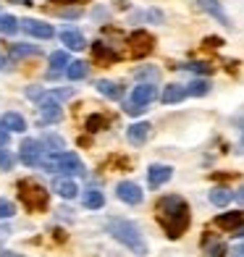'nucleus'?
Instances as JSON below:
<instances>
[{"mask_svg": "<svg viewBox=\"0 0 244 257\" xmlns=\"http://www.w3.org/2000/svg\"><path fill=\"white\" fill-rule=\"evenodd\" d=\"M155 213H158V220H160V226H163V231H166L168 239H179L181 233L189 228V223H192L189 205L184 202L179 194L160 197Z\"/></svg>", "mask_w": 244, "mask_h": 257, "instance_id": "f257e3e1", "label": "nucleus"}, {"mask_svg": "<svg viewBox=\"0 0 244 257\" xmlns=\"http://www.w3.org/2000/svg\"><path fill=\"white\" fill-rule=\"evenodd\" d=\"M105 228L115 241L124 244L126 249H132L134 254H147V244L142 239V233H139L137 223H132V220H126V218H110L105 223Z\"/></svg>", "mask_w": 244, "mask_h": 257, "instance_id": "f03ea898", "label": "nucleus"}, {"mask_svg": "<svg viewBox=\"0 0 244 257\" xmlns=\"http://www.w3.org/2000/svg\"><path fill=\"white\" fill-rule=\"evenodd\" d=\"M19 200L21 205H24L29 213H42L45 207H48V189L40 184V181H34V179H24V181H19Z\"/></svg>", "mask_w": 244, "mask_h": 257, "instance_id": "7ed1b4c3", "label": "nucleus"}, {"mask_svg": "<svg viewBox=\"0 0 244 257\" xmlns=\"http://www.w3.org/2000/svg\"><path fill=\"white\" fill-rule=\"evenodd\" d=\"M42 166L48 171L68 173V176H81L84 173V163H81L76 153H53L48 158H42Z\"/></svg>", "mask_w": 244, "mask_h": 257, "instance_id": "20e7f679", "label": "nucleus"}, {"mask_svg": "<svg viewBox=\"0 0 244 257\" xmlns=\"http://www.w3.org/2000/svg\"><path fill=\"white\" fill-rule=\"evenodd\" d=\"M153 48H155V37H153L150 32L137 29V32L129 34V53H132L134 58H145V55H150V53H153Z\"/></svg>", "mask_w": 244, "mask_h": 257, "instance_id": "39448f33", "label": "nucleus"}, {"mask_svg": "<svg viewBox=\"0 0 244 257\" xmlns=\"http://www.w3.org/2000/svg\"><path fill=\"white\" fill-rule=\"evenodd\" d=\"M19 160L24 163V166H40L42 163V145L37 139H24L19 147Z\"/></svg>", "mask_w": 244, "mask_h": 257, "instance_id": "423d86ee", "label": "nucleus"}, {"mask_svg": "<svg viewBox=\"0 0 244 257\" xmlns=\"http://www.w3.org/2000/svg\"><path fill=\"white\" fill-rule=\"evenodd\" d=\"M115 194H118V200L126 202V205H139L142 202V189H139L134 181H118Z\"/></svg>", "mask_w": 244, "mask_h": 257, "instance_id": "0eeeda50", "label": "nucleus"}, {"mask_svg": "<svg viewBox=\"0 0 244 257\" xmlns=\"http://www.w3.org/2000/svg\"><path fill=\"white\" fill-rule=\"evenodd\" d=\"M21 29H24L27 34H32V37H40V40H50L55 34V29L50 24L37 21V19H24V21H21Z\"/></svg>", "mask_w": 244, "mask_h": 257, "instance_id": "6e6552de", "label": "nucleus"}, {"mask_svg": "<svg viewBox=\"0 0 244 257\" xmlns=\"http://www.w3.org/2000/svg\"><path fill=\"white\" fill-rule=\"evenodd\" d=\"M197 6H200L202 11L210 19H215L218 24H223V27H231V21H228V16H226V11H223V6L218 3V0H194Z\"/></svg>", "mask_w": 244, "mask_h": 257, "instance_id": "1a4fd4ad", "label": "nucleus"}, {"mask_svg": "<svg viewBox=\"0 0 244 257\" xmlns=\"http://www.w3.org/2000/svg\"><path fill=\"white\" fill-rule=\"evenodd\" d=\"M171 176H173V168H171V166H163V163H155V166L147 168V181H150V186H153V189L163 186Z\"/></svg>", "mask_w": 244, "mask_h": 257, "instance_id": "9d476101", "label": "nucleus"}, {"mask_svg": "<svg viewBox=\"0 0 244 257\" xmlns=\"http://www.w3.org/2000/svg\"><path fill=\"white\" fill-rule=\"evenodd\" d=\"M150 126L147 121H139V123H132L129 128H126V139H129L132 145H145L147 137H150Z\"/></svg>", "mask_w": 244, "mask_h": 257, "instance_id": "9b49d317", "label": "nucleus"}, {"mask_svg": "<svg viewBox=\"0 0 244 257\" xmlns=\"http://www.w3.org/2000/svg\"><path fill=\"white\" fill-rule=\"evenodd\" d=\"M241 223H244V213H236V210L234 213H220L215 218V226L223 228V231H239Z\"/></svg>", "mask_w": 244, "mask_h": 257, "instance_id": "f8f14e48", "label": "nucleus"}, {"mask_svg": "<svg viewBox=\"0 0 244 257\" xmlns=\"http://www.w3.org/2000/svg\"><path fill=\"white\" fill-rule=\"evenodd\" d=\"M155 95H158V89L153 87V84H139V87H134V92H132V102H137V105H147L155 100Z\"/></svg>", "mask_w": 244, "mask_h": 257, "instance_id": "ddd939ff", "label": "nucleus"}, {"mask_svg": "<svg viewBox=\"0 0 244 257\" xmlns=\"http://www.w3.org/2000/svg\"><path fill=\"white\" fill-rule=\"evenodd\" d=\"M61 42L66 45L68 50H84V45H87L84 34L76 32V29H63L61 32Z\"/></svg>", "mask_w": 244, "mask_h": 257, "instance_id": "4468645a", "label": "nucleus"}, {"mask_svg": "<svg viewBox=\"0 0 244 257\" xmlns=\"http://www.w3.org/2000/svg\"><path fill=\"white\" fill-rule=\"evenodd\" d=\"M95 87H97L100 95H102V97H108V100H121V97H124V87H121V84H115V81L100 79Z\"/></svg>", "mask_w": 244, "mask_h": 257, "instance_id": "2eb2a0df", "label": "nucleus"}, {"mask_svg": "<svg viewBox=\"0 0 244 257\" xmlns=\"http://www.w3.org/2000/svg\"><path fill=\"white\" fill-rule=\"evenodd\" d=\"M0 126L8 132H27V121L21 113H3L0 115Z\"/></svg>", "mask_w": 244, "mask_h": 257, "instance_id": "dca6fc26", "label": "nucleus"}, {"mask_svg": "<svg viewBox=\"0 0 244 257\" xmlns=\"http://www.w3.org/2000/svg\"><path fill=\"white\" fill-rule=\"evenodd\" d=\"M53 189H55V194H61L63 200H74L76 197V184L71 181V179H63V176H58L55 181H53Z\"/></svg>", "mask_w": 244, "mask_h": 257, "instance_id": "f3484780", "label": "nucleus"}, {"mask_svg": "<svg viewBox=\"0 0 244 257\" xmlns=\"http://www.w3.org/2000/svg\"><path fill=\"white\" fill-rule=\"evenodd\" d=\"M187 95H189L187 87H181V84H168L166 89H163V102H166V105H176V102H181Z\"/></svg>", "mask_w": 244, "mask_h": 257, "instance_id": "a211bd4d", "label": "nucleus"}, {"mask_svg": "<svg viewBox=\"0 0 244 257\" xmlns=\"http://www.w3.org/2000/svg\"><path fill=\"white\" fill-rule=\"evenodd\" d=\"M50 76H58L61 71H66L68 66H71V58H68V53L66 50H55L53 55H50Z\"/></svg>", "mask_w": 244, "mask_h": 257, "instance_id": "6ab92c4d", "label": "nucleus"}, {"mask_svg": "<svg viewBox=\"0 0 244 257\" xmlns=\"http://www.w3.org/2000/svg\"><path fill=\"white\" fill-rule=\"evenodd\" d=\"M92 55H95L97 61H105V63H115V61L121 58L118 53L110 48V45H102V42H95V45H92Z\"/></svg>", "mask_w": 244, "mask_h": 257, "instance_id": "aec40b11", "label": "nucleus"}, {"mask_svg": "<svg viewBox=\"0 0 244 257\" xmlns=\"http://www.w3.org/2000/svg\"><path fill=\"white\" fill-rule=\"evenodd\" d=\"M236 197V192H231V189H223V186H218V189H213L210 192V202L215 205V207H226L231 200Z\"/></svg>", "mask_w": 244, "mask_h": 257, "instance_id": "412c9836", "label": "nucleus"}, {"mask_svg": "<svg viewBox=\"0 0 244 257\" xmlns=\"http://www.w3.org/2000/svg\"><path fill=\"white\" fill-rule=\"evenodd\" d=\"M105 126H108V118H105L102 113H92L89 118L84 121V128H87V132H92V134H95V132H102Z\"/></svg>", "mask_w": 244, "mask_h": 257, "instance_id": "4be33fe9", "label": "nucleus"}, {"mask_svg": "<svg viewBox=\"0 0 244 257\" xmlns=\"http://www.w3.org/2000/svg\"><path fill=\"white\" fill-rule=\"evenodd\" d=\"M102 205H105V197H102V192H97V189L84 192V207H89V210H100Z\"/></svg>", "mask_w": 244, "mask_h": 257, "instance_id": "5701e85b", "label": "nucleus"}, {"mask_svg": "<svg viewBox=\"0 0 244 257\" xmlns=\"http://www.w3.org/2000/svg\"><path fill=\"white\" fill-rule=\"evenodd\" d=\"M19 29H21V21L16 16H11V14L0 16V32H3V34H16Z\"/></svg>", "mask_w": 244, "mask_h": 257, "instance_id": "b1692460", "label": "nucleus"}, {"mask_svg": "<svg viewBox=\"0 0 244 257\" xmlns=\"http://www.w3.org/2000/svg\"><path fill=\"white\" fill-rule=\"evenodd\" d=\"M66 76L71 79V81L84 79V76H87V63H84V61H71V66L66 68Z\"/></svg>", "mask_w": 244, "mask_h": 257, "instance_id": "393cba45", "label": "nucleus"}, {"mask_svg": "<svg viewBox=\"0 0 244 257\" xmlns=\"http://www.w3.org/2000/svg\"><path fill=\"white\" fill-rule=\"evenodd\" d=\"M42 48L37 45H11V55L14 58H27V55H40Z\"/></svg>", "mask_w": 244, "mask_h": 257, "instance_id": "a878e982", "label": "nucleus"}, {"mask_svg": "<svg viewBox=\"0 0 244 257\" xmlns=\"http://www.w3.org/2000/svg\"><path fill=\"white\" fill-rule=\"evenodd\" d=\"M187 92L192 97H205L207 92H210V81H205V79H194L192 84L187 87Z\"/></svg>", "mask_w": 244, "mask_h": 257, "instance_id": "bb28decb", "label": "nucleus"}, {"mask_svg": "<svg viewBox=\"0 0 244 257\" xmlns=\"http://www.w3.org/2000/svg\"><path fill=\"white\" fill-rule=\"evenodd\" d=\"M63 115V110H61V105H58V108H42L40 110V126H45V123H55L58 118H61Z\"/></svg>", "mask_w": 244, "mask_h": 257, "instance_id": "cd10ccee", "label": "nucleus"}, {"mask_svg": "<svg viewBox=\"0 0 244 257\" xmlns=\"http://www.w3.org/2000/svg\"><path fill=\"white\" fill-rule=\"evenodd\" d=\"M181 68H187V71H192V74H202V76L213 74V66H210V63H205V61H192V63L181 66Z\"/></svg>", "mask_w": 244, "mask_h": 257, "instance_id": "c85d7f7f", "label": "nucleus"}, {"mask_svg": "<svg viewBox=\"0 0 244 257\" xmlns=\"http://www.w3.org/2000/svg\"><path fill=\"white\" fill-rule=\"evenodd\" d=\"M14 215H16L14 202H8V200H3V197H0V220H8V218H14Z\"/></svg>", "mask_w": 244, "mask_h": 257, "instance_id": "c756f323", "label": "nucleus"}, {"mask_svg": "<svg viewBox=\"0 0 244 257\" xmlns=\"http://www.w3.org/2000/svg\"><path fill=\"white\" fill-rule=\"evenodd\" d=\"M45 145H50L53 147V153H63V139L61 137H55V134H50V137H45Z\"/></svg>", "mask_w": 244, "mask_h": 257, "instance_id": "7c9ffc66", "label": "nucleus"}, {"mask_svg": "<svg viewBox=\"0 0 244 257\" xmlns=\"http://www.w3.org/2000/svg\"><path fill=\"white\" fill-rule=\"evenodd\" d=\"M160 74H158V68H137V79H150V81H155Z\"/></svg>", "mask_w": 244, "mask_h": 257, "instance_id": "2f4dec72", "label": "nucleus"}, {"mask_svg": "<svg viewBox=\"0 0 244 257\" xmlns=\"http://www.w3.org/2000/svg\"><path fill=\"white\" fill-rule=\"evenodd\" d=\"M205 257H226V244H220V241H215L210 249H207V254Z\"/></svg>", "mask_w": 244, "mask_h": 257, "instance_id": "473e14b6", "label": "nucleus"}, {"mask_svg": "<svg viewBox=\"0 0 244 257\" xmlns=\"http://www.w3.org/2000/svg\"><path fill=\"white\" fill-rule=\"evenodd\" d=\"M11 168H14V158L6 150H0V171H11Z\"/></svg>", "mask_w": 244, "mask_h": 257, "instance_id": "72a5a7b5", "label": "nucleus"}, {"mask_svg": "<svg viewBox=\"0 0 244 257\" xmlns=\"http://www.w3.org/2000/svg\"><path fill=\"white\" fill-rule=\"evenodd\" d=\"M202 45L207 50H218V48H223V40H220V37H205Z\"/></svg>", "mask_w": 244, "mask_h": 257, "instance_id": "f704fd0d", "label": "nucleus"}, {"mask_svg": "<svg viewBox=\"0 0 244 257\" xmlns=\"http://www.w3.org/2000/svg\"><path fill=\"white\" fill-rule=\"evenodd\" d=\"M124 110L129 113V115H139V113L145 110V105H137V102H126V105H124Z\"/></svg>", "mask_w": 244, "mask_h": 257, "instance_id": "c9c22d12", "label": "nucleus"}, {"mask_svg": "<svg viewBox=\"0 0 244 257\" xmlns=\"http://www.w3.org/2000/svg\"><path fill=\"white\" fill-rule=\"evenodd\" d=\"M8 139H11V132L0 126V147H6V145H8Z\"/></svg>", "mask_w": 244, "mask_h": 257, "instance_id": "e433bc0d", "label": "nucleus"}, {"mask_svg": "<svg viewBox=\"0 0 244 257\" xmlns=\"http://www.w3.org/2000/svg\"><path fill=\"white\" fill-rule=\"evenodd\" d=\"M236 202H241V205H244V184L236 189Z\"/></svg>", "mask_w": 244, "mask_h": 257, "instance_id": "4c0bfd02", "label": "nucleus"}, {"mask_svg": "<svg viewBox=\"0 0 244 257\" xmlns=\"http://www.w3.org/2000/svg\"><path fill=\"white\" fill-rule=\"evenodd\" d=\"M0 257H24V254H16V252H8V249H0Z\"/></svg>", "mask_w": 244, "mask_h": 257, "instance_id": "58836bf2", "label": "nucleus"}, {"mask_svg": "<svg viewBox=\"0 0 244 257\" xmlns=\"http://www.w3.org/2000/svg\"><path fill=\"white\" fill-rule=\"evenodd\" d=\"M8 68V61H6V55H0V71H6Z\"/></svg>", "mask_w": 244, "mask_h": 257, "instance_id": "ea45409f", "label": "nucleus"}, {"mask_svg": "<svg viewBox=\"0 0 244 257\" xmlns=\"http://www.w3.org/2000/svg\"><path fill=\"white\" fill-rule=\"evenodd\" d=\"M231 257H244V247H239V249H234V252H231Z\"/></svg>", "mask_w": 244, "mask_h": 257, "instance_id": "a19ab883", "label": "nucleus"}, {"mask_svg": "<svg viewBox=\"0 0 244 257\" xmlns=\"http://www.w3.org/2000/svg\"><path fill=\"white\" fill-rule=\"evenodd\" d=\"M14 3H24V6H32V0H14Z\"/></svg>", "mask_w": 244, "mask_h": 257, "instance_id": "79ce46f5", "label": "nucleus"}]
</instances>
